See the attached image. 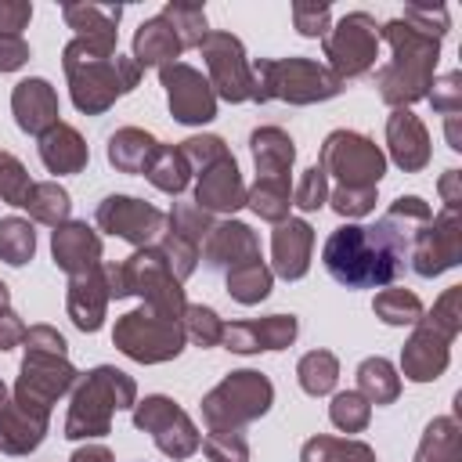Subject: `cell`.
<instances>
[{"mask_svg": "<svg viewBox=\"0 0 462 462\" xmlns=\"http://www.w3.org/2000/svg\"><path fill=\"white\" fill-rule=\"evenodd\" d=\"M430 217L433 213L422 199H415V195L397 199L390 206V213L379 217L372 227H361V224L336 227L321 249V260H325L328 274L346 289L390 285L404 271V260L411 253V242H415L411 224L422 227Z\"/></svg>", "mask_w": 462, "mask_h": 462, "instance_id": "obj_1", "label": "cell"}, {"mask_svg": "<svg viewBox=\"0 0 462 462\" xmlns=\"http://www.w3.org/2000/svg\"><path fill=\"white\" fill-rule=\"evenodd\" d=\"M433 18H448V11L444 7H437V11L408 7L404 18H393L383 25V40L393 47L390 65H383L375 72L383 101L404 108L430 94L437 54H440V36H444V29H433Z\"/></svg>", "mask_w": 462, "mask_h": 462, "instance_id": "obj_2", "label": "cell"}, {"mask_svg": "<svg viewBox=\"0 0 462 462\" xmlns=\"http://www.w3.org/2000/svg\"><path fill=\"white\" fill-rule=\"evenodd\" d=\"M65 72L72 83V101L87 116L105 112L119 94L134 90L141 79L134 58H119L112 47L79 36L65 47Z\"/></svg>", "mask_w": 462, "mask_h": 462, "instance_id": "obj_3", "label": "cell"}, {"mask_svg": "<svg viewBox=\"0 0 462 462\" xmlns=\"http://www.w3.org/2000/svg\"><path fill=\"white\" fill-rule=\"evenodd\" d=\"M134 404V379L123 375L119 368H94L87 372V379L76 386L72 393V408L65 419V437L79 440V437H101L112 426V415L119 408Z\"/></svg>", "mask_w": 462, "mask_h": 462, "instance_id": "obj_4", "label": "cell"}, {"mask_svg": "<svg viewBox=\"0 0 462 462\" xmlns=\"http://www.w3.org/2000/svg\"><path fill=\"white\" fill-rule=\"evenodd\" d=\"M462 328V289H448L433 314L415 321V336L404 346L401 368L415 383H430L448 368V346Z\"/></svg>", "mask_w": 462, "mask_h": 462, "instance_id": "obj_5", "label": "cell"}, {"mask_svg": "<svg viewBox=\"0 0 462 462\" xmlns=\"http://www.w3.org/2000/svg\"><path fill=\"white\" fill-rule=\"evenodd\" d=\"M339 79L310 61V58H260L253 65V97L256 101H292V105H310L339 94Z\"/></svg>", "mask_w": 462, "mask_h": 462, "instance_id": "obj_6", "label": "cell"}, {"mask_svg": "<svg viewBox=\"0 0 462 462\" xmlns=\"http://www.w3.org/2000/svg\"><path fill=\"white\" fill-rule=\"evenodd\" d=\"M116 346L134 357V361H170L184 350V328L177 318H166L152 307H141V310H130L116 321V332H112Z\"/></svg>", "mask_w": 462, "mask_h": 462, "instance_id": "obj_7", "label": "cell"}, {"mask_svg": "<svg viewBox=\"0 0 462 462\" xmlns=\"http://www.w3.org/2000/svg\"><path fill=\"white\" fill-rule=\"evenodd\" d=\"M271 383L260 372H231L217 390L206 393L202 415L209 430H238L242 422H253L271 408Z\"/></svg>", "mask_w": 462, "mask_h": 462, "instance_id": "obj_8", "label": "cell"}, {"mask_svg": "<svg viewBox=\"0 0 462 462\" xmlns=\"http://www.w3.org/2000/svg\"><path fill=\"white\" fill-rule=\"evenodd\" d=\"M318 166L325 173H336L343 191H375V184L386 170V159L368 137L350 134V130H336L325 137Z\"/></svg>", "mask_w": 462, "mask_h": 462, "instance_id": "obj_9", "label": "cell"}, {"mask_svg": "<svg viewBox=\"0 0 462 462\" xmlns=\"http://www.w3.org/2000/svg\"><path fill=\"white\" fill-rule=\"evenodd\" d=\"M375 51H379V32H375V18L365 11H350L336 22L332 32H325V58H328V72L343 83L354 76H365L375 65Z\"/></svg>", "mask_w": 462, "mask_h": 462, "instance_id": "obj_10", "label": "cell"}, {"mask_svg": "<svg viewBox=\"0 0 462 462\" xmlns=\"http://www.w3.org/2000/svg\"><path fill=\"white\" fill-rule=\"evenodd\" d=\"M76 383V368L65 361V354H43V350H25L22 375L14 386V401L51 415V404Z\"/></svg>", "mask_w": 462, "mask_h": 462, "instance_id": "obj_11", "label": "cell"}, {"mask_svg": "<svg viewBox=\"0 0 462 462\" xmlns=\"http://www.w3.org/2000/svg\"><path fill=\"white\" fill-rule=\"evenodd\" d=\"M199 47L206 54L213 94H220L224 101H249L253 97V65L245 61L242 43L231 32H206Z\"/></svg>", "mask_w": 462, "mask_h": 462, "instance_id": "obj_12", "label": "cell"}, {"mask_svg": "<svg viewBox=\"0 0 462 462\" xmlns=\"http://www.w3.org/2000/svg\"><path fill=\"white\" fill-rule=\"evenodd\" d=\"M411 267L422 278H433L448 267H455L462 260V220L458 209H440L437 217H430L411 242Z\"/></svg>", "mask_w": 462, "mask_h": 462, "instance_id": "obj_13", "label": "cell"}, {"mask_svg": "<svg viewBox=\"0 0 462 462\" xmlns=\"http://www.w3.org/2000/svg\"><path fill=\"white\" fill-rule=\"evenodd\" d=\"M134 426L152 433L159 451L170 458H188L199 448V430L170 397H144L134 408Z\"/></svg>", "mask_w": 462, "mask_h": 462, "instance_id": "obj_14", "label": "cell"}, {"mask_svg": "<svg viewBox=\"0 0 462 462\" xmlns=\"http://www.w3.org/2000/svg\"><path fill=\"white\" fill-rule=\"evenodd\" d=\"M162 87L170 97V112L177 123H209L217 116V94L209 87V79H202V72H195L184 61L166 65L162 72Z\"/></svg>", "mask_w": 462, "mask_h": 462, "instance_id": "obj_15", "label": "cell"}, {"mask_svg": "<svg viewBox=\"0 0 462 462\" xmlns=\"http://www.w3.org/2000/svg\"><path fill=\"white\" fill-rule=\"evenodd\" d=\"M97 224L134 245H152L159 235H162V224L166 217L155 209V206H144L130 195H108L101 206H97Z\"/></svg>", "mask_w": 462, "mask_h": 462, "instance_id": "obj_16", "label": "cell"}, {"mask_svg": "<svg viewBox=\"0 0 462 462\" xmlns=\"http://www.w3.org/2000/svg\"><path fill=\"white\" fill-rule=\"evenodd\" d=\"M296 318L289 314H271V318H260V321H231L224 325V336L220 343L235 354H253V350H282L296 339Z\"/></svg>", "mask_w": 462, "mask_h": 462, "instance_id": "obj_17", "label": "cell"}, {"mask_svg": "<svg viewBox=\"0 0 462 462\" xmlns=\"http://www.w3.org/2000/svg\"><path fill=\"white\" fill-rule=\"evenodd\" d=\"M195 206H202L206 213H235L238 206H245V184L238 177V166L227 155H220L213 166H206L199 173V188H195Z\"/></svg>", "mask_w": 462, "mask_h": 462, "instance_id": "obj_18", "label": "cell"}, {"mask_svg": "<svg viewBox=\"0 0 462 462\" xmlns=\"http://www.w3.org/2000/svg\"><path fill=\"white\" fill-rule=\"evenodd\" d=\"M14 119L25 134H47L58 123V94L47 79H22L11 94Z\"/></svg>", "mask_w": 462, "mask_h": 462, "instance_id": "obj_19", "label": "cell"}, {"mask_svg": "<svg viewBox=\"0 0 462 462\" xmlns=\"http://www.w3.org/2000/svg\"><path fill=\"white\" fill-rule=\"evenodd\" d=\"M256 256H260V242H256V235H253L245 224H238V220L217 224V227L206 235V253H202V260H206V267H213V271H231V267H238V263H245V260H256Z\"/></svg>", "mask_w": 462, "mask_h": 462, "instance_id": "obj_20", "label": "cell"}, {"mask_svg": "<svg viewBox=\"0 0 462 462\" xmlns=\"http://www.w3.org/2000/svg\"><path fill=\"white\" fill-rule=\"evenodd\" d=\"M51 245H54V263L69 274H87L101 263V238L87 224L72 220V224L54 227Z\"/></svg>", "mask_w": 462, "mask_h": 462, "instance_id": "obj_21", "label": "cell"}, {"mask_svg": "<svg viewBox=\"0 0 462 462\" xmlns=\"http://www.w3.org/2000/svg\"><path fill=\"white\" fill-rule=\"evenodd\" d=\"M386 141H390V155L401 170H422L430 159V137L426 126L419 123L415 112L397 108L386 123Z\"/></svg>", "mask_w": 462, "mask_h": 462, "instance_id": "obj_22", "label": "cell"}, {"mask_svg": "<svg viewBox=\"0 0 462 462\" xmlns=\"http://www.w3.org/2000/svg\"><path fill=\"white\" fill-rule=\"evenodd\" d=\"M310 245H314V231L307 220H282L274 238H271V253H274V271L282 278H303L310 267Z\"/></svg>", "mask_w": 462, "mask_h": 462, "instance_id": "obj_23", "label": "cell"}, {"mask_svg": "<svg viewBox=\"0 0 462 462\" xmlns=\"http://www.w3.org/2000/svg\"><path fill=\"white\" fill-rule=\"evenodd\" d=\"M105 303H108V285L101 274V263L87 274H72L69 285V314L83 332H97L105 321Z\"/></svg>", "mask_w": 462, "mask_h": 462, "instance_id": "obj_24", "label": "cell"}, {"mask_svg": "<svg viewBox=\"0 0 462 462\" xmlns=\"http://www.w3.org/2000/svg\"><path fill=\"white\" fill-rule=\"evenodd\" d=\"M47 433V415L18 404V401H7L4 411H0V451L7 455H25L32 451Z\"/></svg>", "mask_w": 462, "mask_h": 462, "instance_id": "obj_25", "label": "cell"}, {"mask_svg": "<svg viewBox=\"0 0 462 462\" xmlns=\"http://www.w3.org/2000/svg\"><path fill=\"white\" fill-rule=\"evenodd\" d=\"M40 159L51 173H79L90 159L83 137L69 126V123H54L43 137H40Z\"/></svg>", "mask_w": 462, "mask_h": 462, "instance_id": "obj_26", "label": "cell"}, {"mask_svg": "<svg viewBox=\"0 0 462 462\" xmlns=\"http://www.w3.org/2000/svg\"><path fill=\"white\" fill-rule=\"evenodd\" d=\"M249 144H253V159H256L260 180H289V166L296 159V148H292L285 130H278V126L253 130Z\"/></svg>", "mask_w": 462, "mask_h": 462, "instance_id": "obj_27", "label": "cell"}, {"mask_svg": "<svg viewBox=\"0 0 462 462\" xmlns=\"http://www.w3.org/2000/svg\"><path fill=\"white\" fill-rule=\"evenodd\" d=\"M180 51H184V47H180L173 25L166 22V14L148 18V22L137 29V36H134V61H137V69H141V65H162V69H166Z\"/></svg>", "mask_w": 462, "mask_h": 462, "instance_id": "obj_28", "label": "cell"}, {"mask_svg": "<svg viewBox=\"0 0 462 462\" xmlns=\"http://www.w3.org/2000/svg\"><path fill=\"white\" fill-rule=\"evenodd\" d=\"M65 22L79 32V40H94L116 51V25L123 18V7H105V4H65L61 7Z\"/></svg>", "mask_w": 462, "mask_h": 462, "instance_id": "obj_29", "label": "cell"}, {"mask_svg": "<svg viewBox=\"0 0 462 462\" xmlns=\"http://www.w3.org/2000/svg\"><path fill=\"white\" fill-rule=\"evenodd\" d=\"M155 152H159V141L144 130H134V126L108 137V162L123 173H144L152 166Z\"/></svg>", "mask_w": 462, "mask_h": 462, "instance_id": "obj_30", "label": "cell"}, {"mask_svg": "<svg viewBox=\"0 0 462 462\" xmlns=\"http://www.w3.org/2000/svg\"><path fill=\"white\" fill-rule=\"evenodd\" d=\"M357 393H361L368 404H390V401H397L401 379H397L393 365H390L386 357H368V361H361V368H357Z\"/></svg>", "mask_w": 462, "mask_h": 462, "instance_id": "obj_31", "label": "cell"}, {"mask_svg": "<svg viewBox=\"0 0 462 462\" xmlns=\"http://www.w3.org/2000/svg\"><path fill=\"white\" fill-rule=\"evenodd\" d=\"M227 292L238 303H260L271 292V271H267V263L256 256V260H245V263L231 267L227 271Z\"/></svg>", "mask_w": 462, "mask_h": 462, "instance_id": "obj_32", "label": "cell"}, {"mask_svg": "<svg viewBox=\"0 0 462 462\" xmlns=\"http://www.w3.org/2000/svg\"><path fill=\"white\" fill-rule=\"evenodd\" d=\"M25 209H29V217H36L40 224L61 227L65 217H69V191L58 188L54 180L32 184V188H29V199H25Z\"/></svg>", "mask_w": 462, "mask_h": 462, "instance_id": "obj_33", "label": "cell"}, {"mask_svg": "<svg viewBox=\"0 0 462 462\" xmlns=\"http://www.w3.org/2000/svg\"><path fill=\"white\" fill-rule=\"evenodd\" d=\"M303 462H375L372 448L361 440H336V437H314L303 444Z\"/></svg>", "mask_w": 462, "mask_h": 462, "instance_id": "obj_34", "label": "cell"}, {"mask_svg": "<svg viewBox=\"0 0 462 462\" xmlns=\"http://www.w3.org/2000/svg\"><path fill=\"white\" fill-rule=\"evenodd\" d=\"M144 173H148V180H152L159 191H170V195L184 191V188H188V177H191V170H188L180 148H162V144H159V152H155V159H152V166H148Z\"/></svg>", "mask_w": 462, "mask_h": 462, "instance_id": "obj_35", "label": "cell"}, {"mask_svg": "<svg viewBox=\"0 0 462 462\" xmlns=\"http://www.w3.org/2000/svg\"><path fill=\"white\" fill-rule=\"evenodd\" d=\"M245 206H253L263 220L282 224V220L289 217V206H292V199H289V180H260V177H256V184L245 191Z\"/></svg>", "mask_w": 462, "mask_h": 462, "instance_id": "obj_36", "label": "cell"}, {"mask_svg": "<svg viewBox=\"0 0 462 462\" xmlns=\"http://www.w3.org/2000/svg\"><path fill=\"white\" fill-rule=\"evenodd\" d=\"M415 462H458V426L455 419H433Z\"/></svg>", "mask_w": 462, "mask_h": 462, "instance_id": "obj_37", "label": "cell"}, {"mask_svg": "<svg viewBox=\"0 0 462 462\" xmlns=\"http://www.w3.org/2000/svg\"><path fill=\"white\" fill-rule=\"evenodd\" d=\"M32 253H36L32 224L22 220V217L0 220V256H4L11 267H22L25 260H32Z\"/></svg>", "mask_w": 462, "mask_h": 462, "instance_id": "obj_38", "label": "cell"}, {"mask_svg": "<svg viewBox=\"0 0 462 462\" xmlns=\"http://www.w3.org/2000/svg\"><path fill=\"white\" fill-rule=\"evenodd\" d=\"M300 386L310 393V397H321L336 386V375H339V365L328 350H310L303 361H300Z\"/></svg>", "mask_w": 462, "mask_h": 462, "instance_id": "obj_39", "label": "cell"}, {"mask_svg": "<svg viewBox=\"0 0 462 462\" xmlns=\"http://www.w3.org/2000/svg\"><path fill=\"white\" fill-rule=\"evenodd\" d=\"M375 314L386 321V325H415L422 318V303L415 292L408 289H383L375 296Z\"/></svg>", "mask_w": 462, "mask_h": 462, "instance_id": "obj_40", "label": "cell"}, {"mask_svg": "<svg viewBox=\"0 0 462 462\" xmlns=\"http://www.w3.org/2000/svg\"><path fill=\"white\" fill-rule=\"evenodd\" d=\"M162 14H166V22L173 25L180 47H199L202 36L209 32V29H206V11H202L199 4H166Z\"/></svg>", "mask_w": 462, "mask_h": 462, "instance_id": "obj_41", "label": "cell"}, {"mask_svg": "<svg viewBox=\"0 0 462 462\" xmlns=\"http://www.w3.org/2000/svg\"><path fill=\"white\" fill-rule=\"evenodd\" d=\"M180 328H184V339H195L199 346H217L224 336V321L209 307H184Z\"/></svg>", "mask_w": 462, "mask_h": 462, "instance_id": "obj_42", "label": "cell"}, {"mask_svg": "<svg viewBox=\"0 0 462 462\" xmlns=\"http://www.w3.org/2000/svg\"><path fill=\"white\" fill-rule=\"evenodd\" d=\"M332 422L343 430V433H357L368 426V415H372V404L357 393V390H346V393H336L332 397V408H328Z\"/></svg>", "mask_w": 462, "mask_h": 462, "instance_id": "obj_43", "label": "cell"}, {"mask_svg": "<svg viewBox=\"0 0 462 462\" xmlns=\"http://www.w3.org/2000/svg\"><path fill=\"white\" fill-rule=\"evenodd\" d=\"M170 231L180 235V238H188L191 245L202 249V238L213 231V220H209V213H206L202 206L184 202V206H177V209L170 213Z\"/></svg>", "mask_w": 462, "mask_h": 462, "instance_id": "obj_44", "label": "cell"}, {"mask_svg": "<svg viewBox=\"0 0 462 462\" xmlns=\"http://www.w3.org/2000/svg\"><path fill=\"white\" fill-rule=\"evenodd\" d=\"M29 188H32V180H29L25 166H22L14 155L0 152V199H4L7 206H25Z\"/></svg>", "mask_w": 462, "mask_h": 462, "instance_id": "obj_45", "label": "cell"}, {"mask_svg": "<svg viewBox=\"0 0 462 462\" xmlns=\"http://www.w3.org/2000/svg\"><path fill=\"white\" fill-rule=\"evenodd\" d=\"M206 455L209 462H249V448L242 430H209L206 433Z\"/></svg>", "mask_w": 462, "mask_h": 462, "instance_id": "obj_46", "label": "cell"}, {"mask_svg": "<svg viewBox=\"0 0 462 462\" xmlns=\"http://www.w3.org/2000/svg\"><path fill=\"white\" fill-rule=\"evenodd\" d=\"M292 202H296L300 209H321V206L328 202V173H325L321 166L303 170V177H300V184H296V191H292Z\"/></svg>", "mask_w": 462, "mask_h": 462, "instance_id": "obj_47", "label": "cell"}, {"mask_svg": "<svg viewBox=\"0 0 462 462\" xmlns=\"http://www.w3.org/2000/svg\"><path fill=\"white\" fill-rule=\"evenodd\" d=\"M180 155H184V162H188L191 173H202V170L213 166L220 155H227V148H224L220 137H191V141L180 144Z\"/></svg>", "mask_w": 462, "mask_h": 462, "instance_id": "obj_48", "label": "cell"}, {"mask_svg": "<svg viewBox=\"0 0 462 462\" xmlns=\"http://www.w3.org/2000/svg\"><path fill=\"white\" fill-rule=\"evenodd\" d=\"M462 79H458V72H451V76H444L437 87H433V94H430V101H433V108L440 112V116H458L462 112V87H458Z\"/></svg>", "mask_w": 462, "mask_h": 462, "instance_id": "obj_49", "label": "cell"}, {"mask_svg": "<svg viewBox=\"0 0 462 462\" xmlns=\"http://www.w3.org/2000/svg\"><path fill=\"white\" fill-rule=\"evenodd\" d=\"M292 18H296V29L303 36H325L328 32V7L325 4H296Z\"/></svg>", "mask_w": 462, "mask_h": 462, "instance_id": "obj_50", "label": "cell"}, {"mask_svg": "<svg viewBox=\"0 0 462 462\" xmlns=\"http://www.w3.org/2000/svg\"><path fill=\"white\" fill-rule=\"evenodd\" d=\"M29 18H32V4H25V0H0V36H22Z\"/></svg>", "mask_w": 462, "mask_h": 462, "instance_id": "obj_51", "label": "cell"}, {"mask_svg": "<svg viewBox=\"0 0 462 462\" xmlns=\"http://www.w3.org/2000/svg\"><path fill=\"white\" fill-rule=\"evenodd\" d=\"M25 350H43V354H65V339L61 332H54L51 325H36V328H25Z\"/></svg>", "mask_w": 462, "mask_h": 462, "instance_id": "obj_52", "label": "cell"}, {"mask_svg": "<svg viewBox=\"0 0 462 462\" xmlns=\"http://www.w3.org/2000/svg\"><path fill=\"white\" fill-rule=\"evenodd\" d=\"M29 58V43L22 36H0V72L22 69Z\"/></svg>", "mask_w": 462, "mask_h": 462, "instance_id": "obj_53", "label": "cell"}, {"mask_svg": "<svg viewBox=\"0 0 462 462\" xmlns=\"http://www.w3.org/2000/svg\"><path fill=\"white\" fill-rule=\"evenodd\" d=\"M25 339V325L14 310H0V350H11L14 343Z\"/></svg>", "mask_w": 462, "mask_h": 462, "instance_id": "obj_54", "label": "cell"}, {"mask_svg": "<svg viewBox=\"0 0 462 462\" xmlns=\"http://www.w3.org/2000/svg\"><path fill=\"white\" fill-rule=\"evenodd\" d=\"M458 180H462V173H458V170H448V173L440 177V195H444V209H458V202H462Z\"/></svg>", "mask_w": 462, "mask_h": 462, "instance_id": "obj_55", "label": "cell"}, {"mask_svg": "<svg viewBox=\"0 0 462 462\" xmlns=\"http://www.w3.org/2000/svg\"><path fill=\"white\" fill-rule=\"evenodd\" d=\"M69 462H112V455H108V448H83Z\"/></svg>", "mask_w": 462, "mask_h": 462, "instance_id": "obj_56", "label": "cell"}, {"mask_svg": "<svg viewBox=\"0 0 462 462\" xmlns=\"http://www.w3.org/2000/svg\"><path fill=\"white\" fill-rule=\"evenodd\" d=\"M0 310H7V285L0 282Z\"/></svg>", "mask_w": 462, "mask_h": 462, "instance_id": "obj_57", "label": "cell"}, {"mask_svg": "<svg viewBox=\"0 0 462 462\" xmlns=\"http://www.w3.org/2000/svg\"><path fill=\"white\" fill-rule=\"evenodd\" d=\"M4 404H7V386L0 383V411H4Z\"/></svg>", "mask_w": 462, "mask_h": 462, "instance_id": "obj_58", "label": "cell"}]
</instances>
